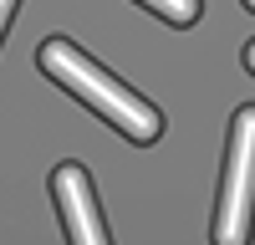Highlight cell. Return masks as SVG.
<instances>
[{
	"mask_svg": "<svg viewBox=\"0 0 255 245\" xmlns=\"http://www.w3.org/2000/svg\"><path fill=\"white\" fill-rule=\"evenodd\" d=\"M245 67L255 72V41H245Z\"/></svg>",
	"mask_w": 255,
	"mask_h": 245,
	"instance_id": "cell-6",
	"label": "cell"
},
{
	"mask_svg": "<svg viewBox=\"0 0 255 245\" xmlns=\"http://www.w3.org/2000/svg\"><path fill=\"white\" fill-rule=\"evenodd\" d=\"M255 230V108H240L230 122V148L220 174L215 245H250Z\"/></svg>",
	"mask_w": 255,
	"mask_h": 245,
	"instance_id": "cell-2",
	"label": "cell"
},
{
	"mask_svg": "<svg viewBox=\"0 0 255 245\" xmlns=\"http://www.w3.org/2000/svg\"><path fill=\"white\" fill-rule=\"evenodd\" d=\"M245 5H250V10H255V0H245Z\"/></svg>",
	"mask_w": 255,
	"mask_h": 245,
	"instance_id": "cell-7",
	"label": "cell"
},
{
	"mask_svg": "<svg viewBox=\"0 0 255 245\" xmlns=\"http://www.w3.org/2000/svg\"><path fill=\"white\" fill-rule=\"evenodd\" d=\"M36 61H41V72H46L51 82H61L67 92H77L102 122H113V128L128 133L133 143H153V138L163 133V118H158L153 102H143L133 87H123L113 72H102L87 51L72 46V41H61V36L41 41Z\"/></svg>",
	"mask_w": 255,
	"mask_h": 245,
	"instance_id": "cell-1",
	"label": "cell"
},
{
	"mask_svg": "<svg viewBox=\"0 0 255 245\" xmlns=\"http://www.w3.org/2000/svg\"><path fill=\"white\" fill-rule=\"evenodd\" d=\"M138 5L158 10L168 26H194V20H199V0H138Z\"/></svg>",
	"mask_w": 255,
	"mask_h": 245,
	"instance_id": "cell-4",
	"label": "cell"
},
{
	"mask_svg": "<svg viewBox=\"0 0 255 245\" xmlns=\"http://www.w3.org/2000/svg\"><path fill=\"white\" fill-rule=\"evenodd\" d=\"M51 199L61 215V230H67L72 245H108V230H102V210L92 199V179L82 163H61L51 174Z\"/></svg>",
	"mask_w": 255,
	"mask_h": 245,
	"instance_id": "cell-3",
	"label": "cell"
},
{
	"mask_svg": "<svg viewBox=\"0 0 255 245\" xmlns=\"http://www.w3.org/2000/svg\"><path fill=\"white\" fill-rule=\"evenodd\" d=\"M15 5H20V0H0V36H5V26H10V15H15Z\"/></svg>",
	"mask_w": 255,
	"mask_h": 245,
	"instance_id": "cell-5",
	"label": "cell"
}]
</instances>
